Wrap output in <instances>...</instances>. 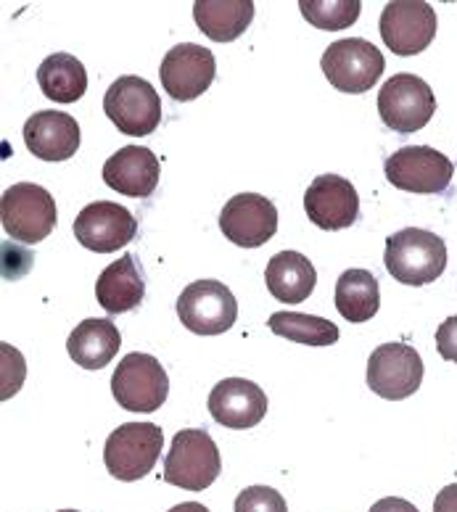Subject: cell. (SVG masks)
Here are the masks:
<instances>
[{"instance_id":"cell-1","label":"cell","mask_w":457,"mask_h":512,"mask_svg":"<svg viewBox=\"0 0 457 512\" xmlns=\"http://www.w3.org/2000/svg\"><path fill=\"white\" fill-rule=\"evenodd\" d=\"M384 264L402 286H428L447 270V243L423 227H405L386 238Z\"/></svg>"},{"instance_id":"cell-2","label":"cell","mask_w":457,"mask_h":512,"mask_svg":"<svg viewBox=\"0 0 457 512\" xmlns=\"http://www.w3.org/2000/svg\"><path fill=\"white\" fill-rule=\"evenodd\" d=\"M222 470L220 449L204 428H188L172 439V447L164 457L162 478L170 486L188 491L209 489Z\"/></svg>"},{"instance_id":"cell-3","label":"cell","mask_w":457,"mask_h":512,"mask_svg":"<svg viewBox=\"0 0 457 512\" xmlns=\"http://www.w3.org/2000/svg\"><path fill=\"white\" fill-rule=\"evenodd\" d=\"M0 220L11 241L35 246L45 241L56 227V201L43 185H11L0 198Z\"/></svg>"},{"instance_id":"cell-4","label":"cell","mask_w":457,"mask_h":512,"mask_svg":"<svg viewBox=\"0 0 457 512\" xmlns=\"http://www.w3.org/2000/svg\"><path fill=\"white\" fill-rule=\"evenodd\" d=\"M320 66H323V74L333 88L349 93V96H360L381 80L386 59L384 53L368 40L349 37V40H336V43L328 45Z\"/></svg>"},{"instance_id":"cell-5","label":"cell","mask_w":457,"mask_h":512,"mask_svg":"<svg viewBox=\"0 0 457 512\" xmlns=\"http://www.w3.org/2000/svg\"><path fill=\"white\" fill-rule=\"evenodd\" d=\"M164 447V433L154 423H125L109 433L104 447L106 470L117 481H141L154 470Z\"/></svg>"},{"instance_id":"cell-6","label":"cell","mask_w":457,"mask_h":512,"mask_svg":"<svg viewBox=\"0 0 457 512\" xmlns=\"http://www.w3.org/2000/svg\"><path fill=\"white\" fill-rule=\"evenodd\" d=\"M111 394L127 412H156L167 402L170 378L151 354H127L111 375Z\"/></svg>"},{"instance_id":"cell-7","label":"cell","mask_w":457,"mask_h":512,"mask_svg":"<svg viewBox=\"0 0 457 512\" xmlns=\"http://www.w3.org/2000/svg\"><path fill=\"white\" fill-rule=\"evenodd\" d=\"M106 117L117 125L122 135L130 138H143L159 127L162 122V101L159 93L143 77H119L104 96Z\"/></svg>"},{"instance_id":"cell-8","label":"cell","mask_w":457,"mask_h":512,"mask_svg":"<svg viewBox=\"0 0 457 512\" xmlns=\"http://www.w3.org/2000/svg\"><path fill=\"white\" fill-rule=\"evenodd\" d=\"M436 111V96L431 85L418 74H394L378 93V114L386 127L410 135L431 122Z\"/></svg>"},{"instance_id":"cell-9","label":"cell","mask_w":457,"mask_h":512,"mask_svg":"<svg viewBox=\"0 0 457 512\" xmlns=\"http://www.w3.org/2000/svg\"><path fill=\"white\" fill-rule=\"evenodd\" d=\"M177 317L196 336H220L238 320V301L220 280H196L177 299Z\"/></svg>"},{"instance_id":"cell-10","label":"cell","mask_w":457,"mask_h":512,"mask_svg":"<svg viewBox=\"0 0 457 512\" xmlns=\"http://www.w3.org/2000/svg\"><path fill=\"white\" fill-rule=\"evenodd\" d=\"M389 183L407 193H444L450 188L452 161L428 146H407L391 154L384 164Z\"/></svg>"},{"instance_id":"cell-11","label":"cell","mask_w":457,"mask_h":512,"mask_svg":"<svg viewBox=\"0 0 457 512\" xmlns=\"http://www.w3.org/2000/svg\"><path fill=\"white\" fill-rule=\"evenodd\" d=\"M381 37L397 56H418L434 43L436 11L423 0H394L381 11Z\"/></svg>"},{"instance_id":"cell-12","label":"cell","mask_w":457,"mask_h":512,"mask_svg":"<svg viewBox=\"0 0 457 512\" xmlns=\"http://www.w3.org/2000/svg\"><path fill=\"white\" fill-rule=\"evenodd\" d=\"M423 383V359L407 344L376 346L368 359V386L389 402L413 396Z\"/></svg>"},{"instance_id":"cell-13","label":"cell","mask_w":457,"mask_h":512,"mask_svg":"<svg viewBox=\"0 0 457 512\" xmlns=\"http://www.w3.org/2000/svg\"><path fill=\"white\" fill-rule=\"evenodd\" d=\"M220 230L241 249H259L278 233V209L259 193H238L222 206Z\"/></svg>"},{"instance_id":"cell-14","label":"cell","mask_w":457,"mask_h":512,"mask_svg":"<svg viewBox=\"0 0 457 512\" xmlns=\"http://www.w3.org/2000/svg\"><path fill=\"white\" fill-rule=\"evenodd\" d=\"M138 233V222L122 204L114 201H96L88 204L74 220V238L80 246L96 251V254H111L133 241Z\"/></svg>"},{"instance_id":"cell-15","label":"cell","mask_w":457,"mask_h":512,"mask_svg":"<svg viewBox=\"0 0 457 512\" xmlns=\"http://www.w3.org/2000/svg\"><path fill=\"white\" fill-rule=\"evenodd\" d=\"M162 85L175 101H193L201 93H207L209 85L217 74V61L214 53L204 45L180 43L172 51H167L162 61Z\"/></svg>"},{"instance_id":"cell-16","label":"cell","mask_w":457,"mask_h":512,"mask_svg":"<svg viewBox=\"0 0 457 512\" xmlns=\"http://www.w3.org/2000/svg\"><path fill=\"white\" fill-rule=\"evenodd\" d=\"M304 209L320 230H344L360 217V196L347 177L320 175L304 193Z\"/></svg>"},{"instance_id":"cell-17","label":"cell","mask_w":457,"mask_h":512,"mask_svg":"<svg viewBox=\"0 0 457 512\" xmlns=\"http://www.w3.org/2000/svg\"><path fill=\"white\" fill-rule=\"evenodd\" d=\"M209 412L225 428L246 431L265 420L267 396L257 383L244 378H225L209 394Z\"/></svg>"},{"instance_id":"cell-18","label":"cell","mask_w":457,"mask_h":512,"mask_svg":"<svg viewBox=\"0 0 457 512\" xmlns=\"http://www.w3.org/2000/svg\"><path fill=\"white\" fill-rule=\"evenodd\" d=\"M24 143L43 161H67L80 148V125L64 111H37L24 125Z\"/></svg>"},{"instance_id":"cell-19","label":"cell","mask_w":457,"mask_h":512,"mask_svg":"<svg viewBox=\"0 0 457 512\" xmlns=\"http://www.w3.org/2000/svg\"><path fill=\"white\" fill-rule=\"evenodd\" d=\"M104 180L122 196L148 198L159 185V159L141 146L119 148L104 164Z\"/></svg>"},{"instance_id":"cell-20","label":"cell","mask_w":457,"mask_h":512,"mask_svg":"<svg viewBox=\"0 0 457 512\" xmlns=\"http://www.w3.org/2000/svg\"><path fill=\"white\" fill-rule=\"evenodd\" d=\"M143 296H146V280H143V272L133 254H125L117 262H111L98 275L96 299L109 315H125L143 304Z\"/></svg>"},{"instance_id":"cell-21","label":"cell","mask_w":457,"mask_h":512,"mask_svg":"<svg viewBox=\"0 0 457 512\" xmlns=\"http://www.w3.org/2000/svg\"><path fill=\"white\" fill-rule=\"evenodd\" d=\"M119 346H122V333L111 320L101 317H90L82 320L72 330L67 341V352L74 359V365L85 367V370H101L117 357Z\"/></svg>"},{"instance_id":"cell-22","label":"cell","mask_w":457,"mask_h":512,"mask_svg":"<svg viewBox=\"0 0 457 512\" xmlns=\"http://www.w3.org/2000/svg\"><path fill=\"white\" fill-rule=\"evenodd\" d=\"M265 283L267 291L283 304H302L315 291L317 272L310 259L299 251H281L267 262Z\"/></svg>"},{"instance_id":"cell-23","label":"cell","mask_w":457,"mask_h":512,"mask_svg":"<svg viewBox=\"0 0 457 512\" xmlns=\"http://www.w3.org/2000/svg\"><path fill=\"white\" fill-rule=\"evenodd\" d=\"M193 19L214 43H230L249 30L254 19L251 0H196Z\"/></svg>"},{"instance_id":"cell-24","label":"cell","mask_w":457,"mask_h":512,"mask_svg":"<svg viewBox=\"0 0 457 512\" xmlns=\"http://www.w3.org/2000/svg\"><path fill=\"white\" fill-rule=\"evenodd\" d=\"M37 82L45 98L56 103H74L88 90V72L72 53H53L37 69Z\"/></svg>"},{"instance_id":"cell-25","label":"cell","mask_w":457,"mask_h":512,"mask_svg":"<svg viewBox=\"0 0 457 512\" xmlns=\"http://www.w3.org/2000/svg\"><path fill=\"white\" fill-rule=\"evenodd\" d=\"M381 307L378 280L368 270H347L336 280V309L349 322H368Z\"/></svg>"},{"instance_id":"cell-26","label":"cell","mask_w":457,"mask_h":512,"mask_svg":"<svg viewBox=\"0 0 457 512\" xmlns=\"http://www.w3.org/2000/svg\"><path fill=\"white\" fill-rule=\"evenodd\" d=\"M275 336L296 341L304 346H333L339 341V325L317 315H302V312H275L267 320Z\"/></svg>"},{"instance_id":"cell-27","label":"cell","mask_w":457,"mask_h":512,"mask_svg":"<svg viewBox=\"0 0 457 512\" xmlns=\"http://www.w3.org/2000/svg\"><path fill=\"white\" fill-rule=\"evenodd\" d=\"M302 16L312 27L325 32L347 30L360 19V0H299Z\"/></svg>"},{"instance_id":"cell-28","label":"cell","mask_w":457,"mask_h":512,"mask_svg":"<svg viewBox=\"0 0 457 512\" xmlns=\"http://www.w3.org/2000/svg\"><path fill=\"white\" fill-rule=\"evenodd\" d=\"M236 512H288L281 491L270 486H249L236 497Z\"/></svg>"},{"instance_id":"cell-29","label":"cell","mask_w":457,"mask_h":512,"mask_svg":"<svg viewBox=\"0 0 457 512\" xmlns=\"http://www.w3.org/2000/svg\"><path fill=\"white\" fill-rule=\"evenodd\" d=\"M436 352L457 365V315L447 317L436 330Z\"/></svg>"},{"instance_id":"cell-30","label":"cell","mask_w":457,"mask_h":512,"mask_svg":"<svg viewBox=\"0 0 457 512\" xmlns=\"http://www.w3.org/2000/svg\"><path fill=\"white\" fill-rule=\"evenodd\" d=\"M370 512H421L413 502H407V499H399V497H384L378 499L376 505L370 507Z\"/></svg>"},{"instance_id":"cell-31","label":"cell","mask_w":457,"mask_h":512,"mask_svg":"<svg viewBox=\"0 0 457 512\" xmlns=\"http://www.w3.org/2000/svg\"><path fill=\"white\" fill-rule=\"evenodd\" d=\"M434 512H457V483L444 486L434 499Z\"/></svg>"},{"instance_id":"cell-32","label":"cell","mask_w":457,"mask_h":512,"mask_svg":"<svg viewBox=\"0 0 457 512\" xmlns=\"http://www.w3.org/2000/svg\"><path fill=\"white\" fill-rule=\"evenodd\" d=\"M167 512H209V510L204 505H199V502H183V505H175Z\"/></svg>"},{"instance_id":"cell-33","label":"cell","mask_w":457,"mask_h":512,"mask_svg":"<svg viewBox=\"0 0 457 512\" xmlns=\"http://www.w3.org/2000/svg\"><path fill=\"white\" fill-rule=\"evenodd\" d=\"M59 512H80V510H59Z\"/></svg>"}]
</instances>
